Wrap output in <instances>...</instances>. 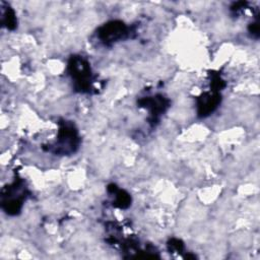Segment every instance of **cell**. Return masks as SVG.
<instances>
[{
    "label": "cell",
    "mask_w": 260,
    "mask_h": 260,
    "mask_svg": "<svg viewBox=\"0 0 260 260\" xmlns=\"http://www.w3.org/2000/svg\"><path fill=\"white\" fill-rule=\"evenodd\" d=\"M70 69H71L72 75L76 78L77 82L80 84V87H81V82L83 87L86 82V79L88 78L89 70L87 65L80 59H72L70 63Z\"/></svg>",
    "instance_id": "2"
},
{
    "label": "cell",
    "mask_w": 260,
    "mask_h": 260,
    "mask_svg": "<svg viewBox=\"0 0 260 260\" xmlns=\"http://www.w3.org/2000/svg\"><path fill=\"white\" fill-rule=\"evenodd\" d=\"M218 96L217 95H206L201 100V103L199 104V109L201 114H206L209 113L210 111L215 108V106L218 103Z\"/></svg>",
    "instance_id": "3"
},
{
    "label": "cell",
    "mask_w": 260,
    "mask_h": 260,
    "mask_svg": "<svg viewBox=\"0 0 260 260\" xmlns=\"http://www.w3.org/2000/svg\"><path fill=\"white\" fill-rule=\"evenodd\" d=\"M126 31V27L122 22L113 21L104 25L100 30V37L104 41H115L121 38Z\"/></svg>",
    "instance_id": "1"
}]
</instances>
